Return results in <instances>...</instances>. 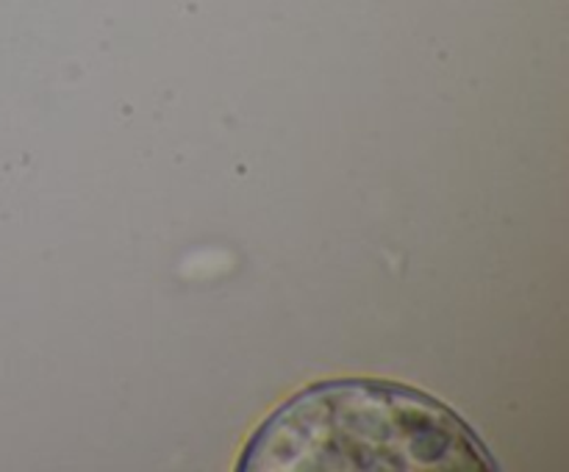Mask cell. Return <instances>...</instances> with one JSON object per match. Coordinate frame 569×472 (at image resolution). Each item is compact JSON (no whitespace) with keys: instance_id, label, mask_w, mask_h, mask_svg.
Listing matches in <instances>:
<instances>
[{"instance_id":"cell-1","label":"cell","mask_w":569,"mask_h":472,"mask_svg":"<svg viewBox=\"0 0 569 472\" xmlns=\"http://www.w3.org/2000/svg\"><path fill=\"white\" fill-rule=\"evenodd\" d=\"M239 472H495V455L450 405L378 378L322 381L272 411Z\"/></svg>"}]
</instances>
